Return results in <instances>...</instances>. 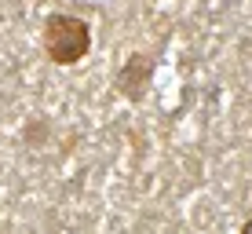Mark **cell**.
Wrapping results in <instances>:
<instances>
[{
	"mask_svg": "<svg viewBox=\"0 0 252 234\" xmlns=\"http://www.w3.org/2000/svg\"><path fill=\"white\" fill-rule=\"evenodd\" d=\"M241 234H252V216H249L245 223H241Z\"/></svg>",
	"mask_w": 252,
	"mask_h": 234,
	"instance_id": "obj_3",
	"label": "cell"
},
{
	"mask_svg": "<svg viewBox=\"0 0 252 234\" xmlns=\"http://www.w3.org/2000/svg\"><path fill=\"white\" fill-rule=\"evenodd\" d=\"M146 81H150V59L146 55H128L125 59V66L117 70V88L121 95H128V99H139L146 88Z\"/></svg>",
	"mask_w": 252,
	"mask_h": 234,
	"instance_id": "obj_2",
	"label": "cell"
},
{
	"mask_svg": "<svg viewBox=\"0 0 252 234\" xmlns=\"http://www.w3.org/2000/svg\"><path fill=\"white\" fill-rule=\"evenodd\" d=\"M40 48L55 66H77L92 51V22L69 11L48 15L40 30Z\"/></svg>",
	"mask_w": 252,
	"mask_h": 234,
	"instance_id": "obj_1",
	"label": "cell"
}]
</instances>
